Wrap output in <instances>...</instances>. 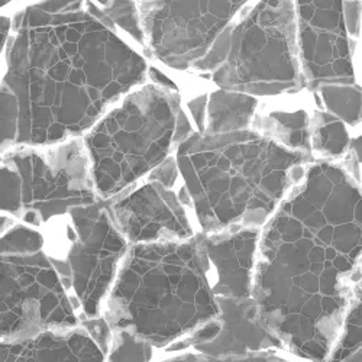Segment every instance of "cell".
Here are the masks:
<instances>
[{
	"label": "cell",
	"mask_w": 362,
	"mask_h": 362,
	"mask_svg": "<svg viewBox=\"0 0 362 362\" xmlns=\"http://www.w3.org/2000/svg\"><path fill=\"white\" fill-rule=\"evenodd\" d=\"M361 190L313 161L261 228L251 297L287 354L323 362L361 294Z\"/></svg>",
	"instance_id": "6da1fadb"
},
{
	"label": "cell",
	"mask_w": 362,
	"mask_h": 362,
	"mask_svg": "<svg viewBox=\"0 0 362 362\" xmlns=\"http://www.w3.org/2000/svg\"><path fill=\"white\" fill-rule=\"evenodd\" d=\"M192 69L210 71L223 90L254 98L303 90L293 0H258Z\"/></svg>",
	"instance_id": "8992f818"
},
{
	"label": "cell",
	"mask_w": 362,
	"mask_h": 362,
	"mask_svg": "<svg viewBox=\"0 0 362 362\" xmlns=\"http://www.w3.org/2000/svg\"><path fill=\"white\" fill-rule=\"evenodd\" d=\"M2 164L13 173V216L31 226L52 223L71 209L99 200L87 153L77 138L48 146L9 149Z\"/></svg>",
	"instance_id": "ba28073f"
},
{
	"label": "cell",
	"mask_w": 362,
	"mask_h": 362,
	"mask_svg": "<svg viewBox=\"0 0 362 362\" xmlns=\"http://www.w3.org/2000/svg\"><path fill=\"white\" fill-rule=\"evenodd\" d=\"M78 325V312L44 250L0 254V342Z\"/></svg>",
	"instance_id": "9c48e42d"
},
{
	"label": "cell",
	"mask_w": 362,
	"mask_h": 362,
	"mask_svg": "<svg viewBox=\"0 0 362 362\" xmlns=\"http://www.w3.org/2000/svg\"><path fill=\"white\" fill-rule=\"evenodd\" d=\"M178 167L175 163L174 157H168L167 160H164L157 168H154L148 175V178L151 180H157L158 183H161L163 186L168 187V189H174L177 178H178Z\"/></svg>",
	"instance_id": "d4e9b609"
},
{
	"label": "cell",
	"mask_w": 362,
	"mask_h": 362,
	"mask_svg": "<svg viewBox=\"0 0 362 362\" xmlns=\"http://www.w3.org/2000/svg\"><path fill=\"white\" fill-rule=\"evenodd\" d=\"M148 76L153 80V84L171 90V92H177V86L174 84V81L171 78H168L164 73L158 71L156 67H148Z\"/></svg>",
	"instance_id": "f1b7e54d"
},
{
	"label": "cell",
	"mask_w": 362,
	"mask_h": 362,
	"mask_svg": "<svg viewBox=\"0 0 362 362\" xmlns=\"http://www.w3.org/2000/svg\"><path fill=\"white\" fill-rule=\"evenodd\" d=\"M258 228L196 233L204 274L215 297H251L259 240Z\"/></svg>",
	"instance_id": "4fadbf2b"
},
{
	"label": "cell",
	"mask_w": 362,
	"mask_h": 362,
	"mask_svg": "<svg viewBox=\"0 0 362 362\" xmlns=\"http://www.w3.org/2000/svg\"><path fill=\"white\" fill-rule=\"evenodd\" d=\"M180 103L178 92L142 84L90 128L83 145L100 200L132 189L170 157Z\"/></svg>",
	"instance_id": "5b68a950"
},
{
	"label": "cell",
	"mask_w": 362,
	"mask_h": 362,
	"mask_svg": "<svg viewBox=\"0 0 362 362\" xmlns=\"http://www.w3.org/2000/svg\"><path fill=\"white\" fill-rule=\"evenodd\" d=\"M157 362H300L290 354L279 349H268L238 356H207L190 349L161 356Z\"/></svg>",
	"instance_id": "44dd1931"
},
{
	"label": "cell",
	"mask_w": 362,
	"mask_h": 362,
	"mask_svg": "<svg viewBox=\"0 0 362 362\" xmlns=\"http://www.w3.org/2000/svg\"><path fill=\"white\" fill-rule=\"evenodd\" d=\"M103 202L115 228L129 245L180 243L197 233L186 204L157 180L148 178Z\"/></svg>",
	"instance_id": "7c38bea8"
},
{
	"label": "cell",
	"mask_w": 362,
	"mask_h": 362,
	"mask_svg": "<svg viewBox=\"0 0 362 362\" xmlns=\"http://www.w3.org/2000/svg\"><path fill=\"white\" fill-rule=\"evenodd\" d=\"M158 352L148 342L128 334L113 332L105 362H157Z\"/></svg>",
	"instance_id": "ffe728a7"
},
{
	"label": "cell",
	"mask_w": 362,
	"mask_h": 362,
	"mask_svg": "<svg viewBox=\"0 0 362 362\" xmlns=\"http://www.w3.org/2000/svg\"><path fill=\"white\" fill-rule=\"evenodd\" d=\"M218 332L189 349L207 356H238L259 351H284L283 344L262 319L252 297H216Z\"/></svg>",
	"instance_id": "5bb4252c"
},
{
	"label": "cell",
	"mask_w": 362,
	"mask_h": 362,
	"mask_svg": "<svg viewBox=\"0 0 362 362\" xmlns=\"http://www.w3.org/2000/svg\"><path fill=\"white\" fill-rule=\"evenodd\" d=\"M309 136L312 154H317L322 161L342 157L351 142L345 124L326 110L313 112L309 119Z\"/></svg>",
	"instance_id": "ac0fdd59"
},
{
	"label": "cell",
	"mask_w": 362,
	"mask_h": 362,
	"mask_svg": "<svg viewBox=\"0 0 362 362\" xmlns=\"http://www.w3.org/2000/svg\"><path fill=\"white\" fill-rule=\"evenodd\" d=\"M80 326L86 329L87 334L92 337V339L98 344V346L106 355L113 337V332L109 327L107 322L103 319V316H98L93 319H81Z\"/></svg>",
	"instance_id": "cb8c5ba5"
},
{
	"label": "cell",
	"mask_w": 362,
	"mask_h": 362,
	"mask_svg": "<svg viewBox=\"0 0 362 362\" xmlns=\"http://www.w3.org/2000/svg\"><path fill=\"white\" fill-rule=\"evenodd\" d=\"M361 356H362V352H356V354L351 355L349 358H346V359H342V361H339V362H362Z\"/></svg>",
	"instance_id": "1f68e13d"
},
{
	"label": "cell",
	"mask_w": 362,
	"mask_h": 362,
	"mask_svg": "<svg viewBox=\"0 0 362 362\" xmlns=\"http://www.w3.org/2000/svg\"><path fill=\"white\" fill-rule=\"evenodd\" d=\"M99 9L110 22L128 33L139 45L144 47V35L139 23L136 0H96Z\"/></svg>",
	"instance_id": "7402d4cb"
},
{
	"label": "cell",
	"mask_w": 362,
	"mask_h": 362,
	"mask_svg": "<svg viewBox=\"0 0 362 362\" xmlns=\"http://www.w3.org/2000/svg\"><path fill=\"white\" fill-rule=\"evenodd\" d=\"M13 226V221L5 216H0V236H2L9 228Z\"/></svg>",
	"instance_id": "4dcf8cb0"
},
{
	"label": "cell",
	"mask_w": 362,
	"mask_h": 362,
	"mask_svg": "<svg viewBox=\"0 0 362 362\" xmlns=\"http://www.w3.org/2000/svg\"><path fill=\"white\" fill-rule=\"evenodd\" d=\"M55 244L45 247L81 319L100 316L129 244L115 228L103 200L71 209L55 221Z\"/></svg>",
	"instance_id": "52a82bcc"
},
{
	"label": "cell",
	"mask_w": 362,
	"mask_h": 362,
	"mask_svg": "<svg viewBox=\"0 0 362 362\" xmlns=\"http://www.w3.org/2000/svg\"><path fill=\"white\" fill-rule=\"evenodd\" d=\"M9 29H11V21L8 18L0 16V52H2V49L8 41Z\"/></svg>",
	"instance_id": "f546056e"
},
{
	"label": "cell",
	"mask_w": 362,
	"mask_h": 362,
	"mask_svg": "<svg viewBox=\"0 0 362 362\" xmlns=\"http://www.w3.org/2000/svg\"><path fill=\"white\" fill-rule=\"evenodd\" d=\"M315 160L245 129L207 136L197 131L177 146L197 232L261 229Z\"/></svg>",
	"instance_id": "3957f363"
},
{
	"label": "cell",
	"mask_w": 362,
	"mask_h": 362,
	"mask_svg": "<svg viewBox=\"0 0 362 362\" xmlns=\"http://www.w3.org/2000/svg\"><path fill=\"white\" fill-rule=\"evenodd\" d=\"M206 105H207V96L202 95L196 99H193L189 103V109L192 116L194 117V122L197 127V132L202 134L204 129V119H206Z\"/></svg>",
	"instance_id": "4316f807"
},
{
	"label": "cell",
	"mask_w": 362,
	"mask_h": 362,
	"mask_svg": "<svg viewBox=\"0 0 362 362\" xmlns=\"http://www.w3.org/2000/svg\"><path fill=\"white\" fill-rule=\"evenodd\" d=\"M9 2H12V0H0V8L5 6V5H6V4H9Z\"/></svg>",
	"instance_id": "d6a6232c"
},
{
	"label": "cell",
	"mask_w": 362,
	"mask_h": 362,
	"mask_svg": "<svg viewBox=\"0 0 362 362\" xmlns=\"http://www.w3.org/2000/svg\"><path fill=\"white\" fill-rule=\"evenodd\" d=\"M44 248V235L26 225H13L0 236V254H35Z\"/></svg>",
	"instance_id": "603a6c76"
},
{
	"label": "cell",
	"mask_w": 362,
	"mask_h": 362,
	"mask_svg": "<svg viewBox=\"0 0 362 362\" xmlns=\"http://www.w3.org/2000/svg\"><path fill=\"white\" fill-rule=\"evenodd\" d=\"M309 115L305 109H273L255 113L251 129L279 145L313 158L309 136Z\"/></svg>",
	"instance_id": "e0dca14e"
},
{
	"label": "cell",
	"mask_w": 362,
	"mask_h": 362,
	"mask_svg": "<svg viewBox=\"0 0 362 362\" xmlns=\"http://www.w3.org/2000/svg\"><path fill=\"white\" fill-rule=\"evenodd\" d=\"M100 316L112 332L148 342L158 359L186 351L196 332L219 316L196 235L180 243L131 245Z\"/></svg>",
	"instance_id": "277c9868"
},
{
	"label": "cell",
	"mask_w": 362,
	"mask_h": 362,
	"mask_svg": "<svg viewBox=\"0 0 362 362\" xmlns=\"http://www.w3.org/2000/svg\"><path fill=\"white\" fill-rule=\"evenodd\" d=\"M344 13H345L348 35L356 37L359 33V19H361L359 0H344Z\"/></svg>",
	"instance_id": "484cf974"
},
{
	"label": "cell",
	"mask_w": 362,
	"mask_h": 362,
	"mask_svg": "<svg viewBox=\"0 0 362 362\" xmlns=\"http://www.w3.org/2000/svg\"><path fill=\"white\" fill-rule=\"evenodd\" d=\"M0 362H105V354L78 325L29 339L0 342Z\"/></svg>",
	"instance_id": "9a60e30c"
},
{
	"label": "cell",
	"mask_w": 362,
	"mask_h": 362,
	"mask_svg": "<svg viewBox=\"0 0 362 362\" xmlns=\"http://www.w3.org/2000/svg\"><path fill=\"white\" fill-rule=\"evenodd\" d=\"M193 134L192 131V125L189 122L187 116L185 115L183 110L178 112V116H177V124H175V132H174V148H177L181 142H185L190 135Z\"/></svg>",
	"instance_id": "83f0119b"
},
{
	"label": "cell",
	"mask_w": 362,
	"mask_h": 362,
	"mask_svg": "<svg viewBox=\"0 0 362 362\" xmlns=\"http://www.w3.org/2000/svg\"><path fill=\"white\" fill-rule=\"evenodd\" d=\"M301 73L312 92L325 84H354L352 42L344 0H293Z\"/></svg>",
	"instance_id": "8fae6325"
},
{
	"label": "cell",
	"mask_w": 362,
	"mask_h": 362,
	"mask_svg": "<svg viewBox=\"0 0 362 362\" xmlns=\"http://www.w3.org/2000/svg\"><path fill=\"white\" fill-rule=\"evenodd\" d=\"M319 93L326 112L337 116L345 125L358 127L361 124V87L354 84H325Z\"/></svg>",
	"instance_id": "d6986e66"
},
{
	"label": "cell",
	"mask_w": 362,
	"mask_h": 362,
	"mask_svg": "<svg viewBox=\"0 0 362 362\" xmlns=\"http://www.w3.org/2000/svg\"><path fill=\"white\" fill-rule=\"evenodd\" d=\"M257 110V98L219 88L218 92L207 96L204 129L202 135L215 136L251 129Z\"/></svg>",
	"instance_id": "2e32d148"
},
{
	"label": "cell",
	"mask_w": 362,
	"mask_h": 362,
	"mask_svg": "<svg viewBox=\"0 0 362 362\" xmlns=\"http://www.w3.org/2000/svg\"><path fill=\"white\" fill-rule=\"evenodd\" d=\"M0 96L13 112L15 146L78 138L148 76L145 58L86 6L41 0L11 22Z\"/></svg>",
	"instance_id": "7a4b0ae2"
},
{
	"label": "cell",
	"mask_w": 362,
	"mask_h": 362,
	"mask_svg": "<svg viewBox=\"0 0 362 362\" xmlns=\"http://www.w3.org/2000/svg\"><path fill=\"white\" fill-rule=\"evenodd\" d=\"M0 163H2V157H0Z\"/></svg>",
	"instance_id": "836d02e7"
},
{
	"label": "cell",
	"mask_w": 362,
	"mask_h": 362,
	"mask_svg": "<svg viewBox=\"0 0 362 362\" xmlns=\"http://www.w3.org/2000/svg\"><path fill=\"white\" fill-rule=\"evenodd\" d=\"M250 0H136L144 48L174 70L207 54Z\"/></svg>",
	"instance_id": "30bf717a"
}]
</instances>
